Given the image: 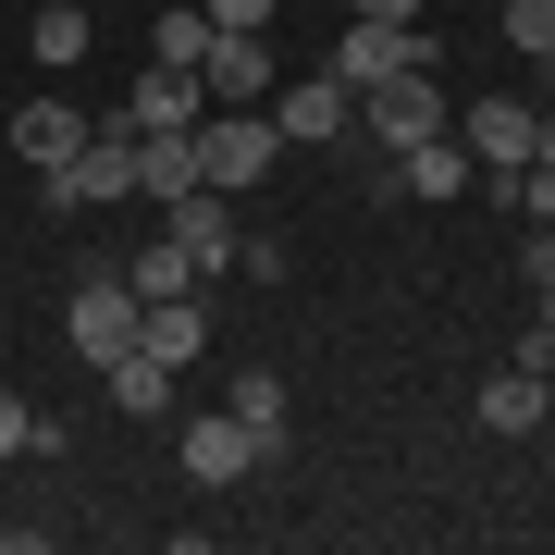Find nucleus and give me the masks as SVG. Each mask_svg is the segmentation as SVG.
<instances>
[{
  "mask_svg": "<svg viewBox=\"0 0 555 555\" xmlns=\"http://www.w3.org/2000/svg\"><path fill=\"white\" fill-rule=\"evenodd\" d=\"M247 469H259V433H247L235 408H222V420H185V481H198V494H210V481H247Z\"/></svg>",
  "mask_w": 555,
  "mask_h": 555,
  "instance_id": "9d476101",
  "label": "nucleus"
},
{
  "mask_svg": "<svg viewBox=\"0 0 555 555\" xmlns=\"http://www.w3.org/2000/svg\"><path fill=\"white\" fill-rule=\"evenodd\" d=\"M272 160H284V124H272V112H198V185L247 198Z\"/></svg>",
  "mask_w": 555,
  "mask_h": 555,
  "instance_id": "f03ea898",
  "label": "nucleus"
},
{
  "mask_svg": "<svg viewBox=\"0 0 555 555\" xmlns=\"http://www.w3.org/2000/svg\"><path fill=\"white\" fill-rule=\"evenodd\" d=\"M235 420L259 433V469H272V456H284V433H297V420H284V371H235Z\"/></svg>",
  "mask_w": 555,
  "mask_h": 555,
  "instance_id": "a211bd4d",
  "label": "nucleus"
},
{
  "mask_svg": "<svg viewBox=\"0 0 555 555\" xmlns=\"http://www.w3.org/2000/svg\"><path fill=\"white\" fill-rule=\"evenodd\" d=\"M346 13H358V25H408L420 0H346Z\"/></svg>",
  "mask_w": 555,
  "mask_h": 555,
  "instance_id": "bb28decb",
  "label": "nucleus"
},
{
  "mask_svg": "<svg viewBox=\"0 0 555 555\" xmlns=\"http://www.w3.org/2000/svg\"><path fill=\"white\" fill-rule=\"evenodd\" d=\"M494 38L543 62V50H555V0H506V13H494Z\"/></svg>",
  "mask_w": 555,
  "mask_h": 555,
  "instance_id": "4be33fe9",
  "label": "nucleus"
},
{
  "mask_svg": "<svg viewBox=\"0 0 555 555\" xmlns=\"http://www.w3.org/2000/svg\"><path fill=\"white\" fill-rule=\"evenodd\" d=\"M469 173H481V160H469V137H456V124H444L433 149H408V160H396V185H408V198H456Z\"/></svg>",
  "mask_w": 555,
  "mask_h": 555,
  "instance_id": "2eb2a0df",
  "label": "nucleus"
},
{
  "mask_svg": "<svg viewBox=\"0 0 555 555\" xmlns=\"http://www.w3.org/2000/svg\"><path fill=\"white\" fill-rule=\"evenodd\" d=\"M160 235L198 259V284H210V272H235V247H247V235H235V198H222V185H185V198H160Z\"/></svg>",
  "mask_w": 555,
  "mask_h": 555,
  "instance_id": "39448f33",
  "label": "nucleus"
},
{
  "mask_svg": "<svg viewBox=\"0 0 555 555\" xmlns=\"http://www.w3.org/2000/svg\"><path fill=\"white\" fill-rule=\"evenodd\" d=\"M25 444H38V408H25V396H0V456H25Z\"/></svg>",
  "mask_w": 555,
  "mask_h": 555,
  "instance_id": "a878e982",
  "label": "nucleus"
},
{
  "mask_svg": "<svg viewBox=\"0 0 555 555\" xmlns=\"http://www.w3.org/2000/svg\"><path fill=\"white\" fill-rule=\"evenodd\" d=\"M149 358H173V371H185V358H198L210 346V321H198V284H185V297H149V334H137Z\"/></svg>",
  "mask_w": 555,
  "mask_h": 555,
  "instance_id": "6ab92c4d",
  "label": "nucleus"
},
{
  "mask_svg": "<svg viewBox=\"0 0 555 555\" xmlns=\"http://www.w3.org/2000/svg\"><path fill=\"white\" fill-rule=\"evenodd\" d=\"M198 87H210V112H259L272 100V38H210Z\"/></svg>",
  "mask_w": 555,
  "mask_h": 555,
  "instance_id": "6e6552de",
  "label": "nucleus"
},
{
  "mask_svg": "<svg viewBox=\"0 0 555 555\" xmlns=\"http://www.w3.org/2000/svg\"><path fill=\"white\" fill-rule=\"evenodd\" d=\"M358 124H371V137L408 160V149H433L444 124H456V100L433 87V62H420V75H383V87H358Z\"/></svg>",
  "mask_w": 555,
  "mask_h": 555,
  "instance_id": "7ed1b4c3",
  "label": "nucleus"
},
{
  "mask_svg": "<svg viewBox=\"0 0 555 555\" xmlns=\"http://www.w3.org/2000/svg\"><path fill=\"white\" fill-rule=\"evenodd\" d=\"M112 198H137V124H124V112L87 124V149L38 173V210L50 222H87V210H112Z\"/></svg>",
  "mask_w": 555,
  "mask_h": 555,
  "instance_id": "f257e3e1",
  "label": "nucleus"
},
{
  "mask_svg": "<svg viewBox=\"0 0 555 555\" xmlns=\"http://www.w3.org/2000/svg\"><path fill=\"white\" fill-rule=\"evenodd\" d=\"M198 185V124H137V198H185Z\"/></svg>",
  "mask_w": 555,
  "mask_h": 555,
  "instance_id": "1a4fd4ad",
  "label": "nucleus"
},
{
  "mask_svg": "<svg viewBox=\"0 0 555 555\" xmlns=\"http://www.w3.org/2000/svg\"><path fill=\"white\" fill-rule=\"evenodd\" d=\"M124 284H137V297H185V284H198V259H185L173 235H149L137 259H124Z\"/></svg>",
  "mask_w": 555,
  "mask_h": 555,
  "instance_id": "aec40b11",
  "label": "nucleus"
},
{
  "mask_svg": "<svg viewBox=\"0 0 555 555\" xmlns=\"http://www.w3.org/2000/svg\"><path fill=\"white\" fill-rule=\"evenodd\" d=\"M420 25H358L346 13V38H334V62H321V75H346V87H383V75H420Z\"/></svg>",
  "mask_w": 555,
  "mask_h": 555,
  "instance_id": "0eeeda50",
  "label": "nucleus"
},
{
  "mask_svg": "<svg viewBox=\"0 0 555 555\" xmlns=\"http://www.w3.org/2000/svg\"><path fill=\"white\" fill-rule=\"evenodd\" d=\"M13 149L50 173V160H75V149H87V112H75V100H25V112H13Z\"/></svg>",
  "mask_w": 555,
  "mask_h": 555,
  "instance_id": "ddd939ff",
  "label": "nucleus"
},
{
  "mask_svg": "<svg viewBox=\"0 0 555 555\" xmlns=\"http://www.w3.org/2000/svg\"><path fill=\"white\" fill-rule=\"evenodd\" d=\"M87 38H100V25H87V0H38V25H25V50H38L50 75H75Z\"/></svg>",
  "mask_w": 555,
  "mask_h": 555,
  "instance_id": "f3484780",
  "label": "nucleus"
},
{
  "mask_svg": "<svg viewBox=\"0 0 555 555\" xmlns=\"http://www.w3.org/2000/svg\"><path fill=\"white\" fill-rule=\"evenodd\" d=\"M518 210H555V112H543V149H531V173H518Z\"/></svg>",
  "mask_w": 555,
  "mask_h": 555,
  "instance_id": "b1692460",
  "label": "nucleus"
},
{
  "mask_svg": "<svg viewBox=\"0 0 555 555\" xmlns=\"http://www.w3.org/2000/svg\"><path fill=\"white\" fill-rule=\"evenodd\" d=\"M456 137H469V160H481V173H531L543 112H531V100H469V112H456Z\"/></svg>",
  "mask_w": 555,
  "mask_h": 555,
  "instance_id": "423d86ee",
  "label": "nucleus"
},
{
  "mask_svg": "<svg viewBox=\"0 0 555 555\" xmlns=\"http://www.w3.org/2000/svg\"><path fill=\"white\" fill-rule=\"evenodd\" d=\"M62 334H75V358H87V371H112V358L149 334V297H137L124 272H87V284H75V309H62Z\"/></svg>",
  "mask_w": 555,
  "mask_h": 555,
  "instance_id": "20e7f679",
  "label": "nucleus"
},
{
  "mask_svg": "<svg viewBox=\"0 0 555 555\" xmlns=\"http://www.w3.org/2000/svg\"><path fill=\"white\" fill-rule=\"evenodd\" d=\"M198 13H210V38H259V25L284 13V0H198Z\"/></svg>",
  "mask_w": 555,
  "mask_h": 555,
  "instance_id": "5701e85b",
  "label": "nucleus"
},
{
  "mask_svg": "<svg viewBox=\"0 0 555 555\" xmlns=\"http://www.w3.org/2000/svg\"><path fill=\"white\" fill-rule=\"evenodd\" d=\"M149 62H185V75L210 62V13H198V0H173V13L149 25Z\"/></svg>",
  "mask_w": 555,
  "mask_h": 555,
  "instance_id": "412c9836",
  "label": "nucleus"
},
{
  "mask_svg": "<svg viewBox=\"0 0 555 555\" xmlns=\"http://www.w3.org/2000/svg\"><path fill=\"white\" fill-rule=\"evenodd\" d=\"M481 420H494V433H543V420H555V396H543V371H518V358H506V371L481 383Z\"/></svg>",
  "mask_w": 555,
  "mask_h": 555,
  "instance_id": "dca6fc26",
  "label": "nucleus"
},
{
  "mask_svg": "<svg viewBox=\"0 0 555 555\" xmlns=\"http://www.w3.org/2000/svg\"><path fill=\"white\" fill-rule=\"evenodd\" d=\"M272 124H284L297 149H321V137H346V124H358V87H346V75H297Z\"/></svg>",
  "mask_w": 555,
  "mask_h": 555,
  "instance_id": "9b49d317",
  "label": "nucleus"
},
{
  "mask_svg": "<svg viewBox=\"0 0 555 555\" xmlns=\"http://www.w3.org/2000/svg\"><path fill=\"white\" fill-rule=\"evenodd\" d=\"M506 358H518V371H543V383H555V309H543V321H518V346H506Z\"/></svg>",
  "mask_w": 555,
  "mask_h": 555,
  "instance_id": "393cba45",
  "label": "nucleus"
},
{
  "mask_svg": "<svg viewBox=\"0 0 555 555\" xmlns=\"http://www.w3.org/2000/svg\"><path fill=\"white\" fill-rule=\"evenodd\" d=\"M100 383H112V408H124V420H160V408H173V358H149V346H124Z\"/></svg>",
  "mask_w": 555,
  "mask_h": 555,
  "instance_id": "4468645a",
  "label": "nucleus"
},
{
  "mask_svg": "<svg viewBox=\"0 0 555 555\" xmlns=\"http://www.w3.org/2000/svg\"><path fill=\"white\" fill-rule=\"evenodd\" d=\"M210 112V87L185 75V62H149L137 87H124V124H198Z\"/></svg>",
  "mask_w": 555,
  "mask_h": 555,
  "instance_id": "f8f14e48",
  "label": "nucleus"
}]
</instances>
